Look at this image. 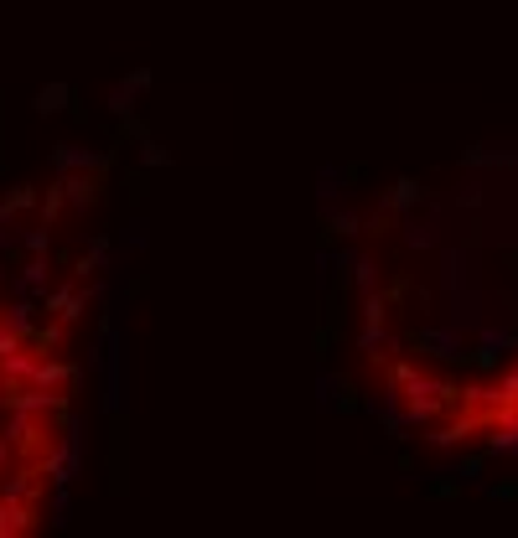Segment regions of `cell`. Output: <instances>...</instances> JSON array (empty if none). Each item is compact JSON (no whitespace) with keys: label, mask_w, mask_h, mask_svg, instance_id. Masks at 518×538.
<instances>
[{"label":"cell","mask_w":518,"mask_h":538,"mask_svg":"<svg viewBox=\"0 0 518 538\" xmlns=\"http://www.w3.org/2000/svg\"><path fill=\"white\" fill-rule=\"evenodd\" d=\"M353 357L456 450L518 445V145L399 181L353 243Z\"/></svg>","instance_id":"6da1fadb"},{"label":"cell","mask_w":518,"mask_h":538,"mask_svg":"<svg viewBox=\"0 0 518 538\" xmlns=\"http://www.w3.org/2000/svg\"><path fill=\"white\" fill-rule=\"evenodd\" d=\"M73 363L47 332L0 305V538L52 507L73 435Z\"/></svg>","instance_id":"7a4b0ae2"}]
</instances>
